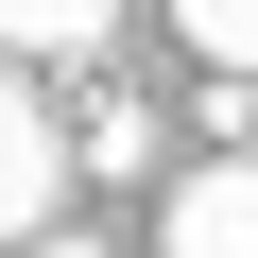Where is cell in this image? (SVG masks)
Returning a JSON list of instances; mask_svg holds the SVG:
<instances>
[{
	"mask_svg": "<svg viewBox=\"0 0 258 258\" xmlns=\"http://www.w3.org/2000/svg\"><path fill=\"white\" fill-rule=\"evenodd\" d=\"M120 35V0H0V69H69Z\"/></svg>",
	"mask_w": 258,
	"mask_h": 258,
	"instance_id": "cell-3",
	"label": "cell"
},
{
	"mask_svg": "<svg viewBox=\"0 0 258 258\" xmlns=\"http://www.w3.org/2000/svg\"><path fill=\"white\" fill-rule=\"evenodd\" d=\"M172 35H189L224 86H258V0H172Z\"/></svg>",
	"mask_w": 258,
	"mask_h": 258,
	"instance_id": "cell-4",
	"label": "cell"
},
{
	"mask_svg": "<svg viewBox=\"0 0 258 258\" xmlns=\"http://www.w3.org/2000/svg\"><path fill=\"white\" fill-rule=\"evenodd\" d=\"M35 258H103V241H35Z\"/></svg>",
	"mask_w": 258,
	"mask_h": 258,
	"instance_id": "cell-5",
	"label": "cell"
},
{
	"mask_svg": "<svg viewBox=\"0 0 258 258\" xmlns=\"http://www.w3.org/2000/svg\"><path fill=\"white\" fill-rule=\"evenodd\" d=\"M52 189H69V138H52V103L0 69V241H52Z\"/></svg>",
	"mask_w": 258,
	"mask_h": 258,
	"instance_id": "cell-1",
	"label": "cell"
},
{
	"mask_svg": "<svg viewBox=\"0 0 258 258\" xmlns=\"http://www.w3.org/2000/svg\"><path fill=\"white\" fill-rule=\"evenodd\" d=\"M172 258H258V155H207V172H172V224H155Z\"/></svg>",
	"mask_w": 258,
	"mask_h": 258,
	"instance_id": "cell-2",
	"label": "cell"
}]
</instances>
